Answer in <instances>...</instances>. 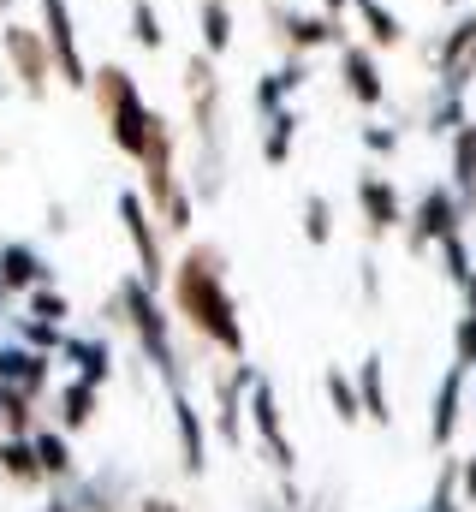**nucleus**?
Listing matches in <instances>:
<instances>
[{
	"instance_id": "nucleus-9",
	"label": "nucleus",
	"mask_w": 476,
	"mask_h": 512,
	"mask_svg": "<svg viewBox=\"0 0 476 512\" xmlns=\"http://www.w3.org/2000/svg\"><path fill=\"white\" fill-rule=\"evenodd\" d=\"M435 66V90H471L476 78V12H453V24L441 30V42L429 48Z\"/></svg>"
},
{
	"instance_id": "nucleus-29",
	"label": "nucleus",
	"mask_w": 476,
	"mask_h": 512,
	"mask_svg": "<svg viewBox=\"0 0 476 512\" xmlns=\"http://www.w3.org/2000/svg\"><path fill=\"white\" fill-rule=\"evenodd\" d=\"M476 364V274H465V322H459V370Z\"/></svg>"
},
{
	"instance_id": "nucleus-23",
	"label": "nucleus",
	"mask_w": 476,
	"mask_h": 512,
	"mask_svg": "<svg viewBox=\"0 0 476 512\" xmlns=\"http://www.w3.org/2000/svg\"><path fill=\"white\" fill-rule=\"evenodd\" d=\"M250 417H256L262 441L274 447V459L286 465V459H292V447H286V435H280V411H274V393H268V382H250Z\"/></svg>"
},
{
	"instance_id": "nucleus-7",
	"label": "nucleus",
	"mask_w": 476,
	"mask_h": 512,
	"mask_svg": "<svg viewBox=\"0 0 476 512\" xmlns=\"http://www.w3.org/2000/svg\"><path fill=\"white\" fill-rule=\"evenodd\" d=\"M36 12H42V42H48V60H54V84H66V90H90V60H84V48H78V12H72V0H36Z\"/></svg>"
},
{
	"instance_id": "nucleus-5",
	"label": "nucleus",
	"mask_w": 476,
	"mask_h": 512,
	"mask_svg": "<svg viewBox=\"0 0 476 512\" xmlns=\"http://www.w3.org/2000/svg\"><path fill=\"white\" fill-rule=\"evenodd\" d=\"M119 310H125V328L137 334V346L149 352V364L167 376V382H179V352H173V322H167V310L155 304V286L143 280V274H125L119 280Z\"/></svg>"
},
{
	"instance_id": "nucleus-27",
	"label": "nucleus",
	"mask_w": 476,
	"mask_h": 512,
	"mask_svg": "<svg viewBox=\"0 0 476 512\" xmlns=\"http://www.w3.org/2000/svg\"><path fill=\"white\" fill-rule=\"evenodd\" d=\"M173 423H179V447H185V471H203V423L191 411V399H173Z\"/></svg>"
},
{
	"instance_id": "nucleus-15",
	"label": "nucleus",
	"mask_w": 476,
	"mask_h": 512,
	"mask_svg": "<svg viewBox=\"0 0 476 512\" xmlns=\"http://www.w3.org/2000/svg\"><path fill=\"white\" fill-rule=\"evenodd\" d=\"M352 18L363 24V42H369L375 54L405 48V18H399L393 6H381V0H352Z\"/></svg>"
},
{
	"instance_id": "nucleus-44",
	"label": "nucleus",
	"mask_w": 476,
	"mask_h": 512,
	"mask_svg": "<svg viewBox=\"0 0 476 512\" xmlns=\"http://www.w3.org/2000/svg\"><path fill=\"white\" fill-rule=\"evenodd\" d=\"M441 6H465V0H441Z\"/></svg>"
},
{
	"instance_id": "nucleus-11",
	"label": "nucleus",
	"mask_w": 476,
	"mask_h": 512,
	"mask_svg": "<svg viewBox=\"0 0 476 512\" xmlns=\"http://www.w3.org/2000/svg\"><path fill=\"white\" fill-rule=\"evenodd\" d=\"M459 221H465L459 191H453V185H429V191H423V203L411 209V251L441 245L447 233H459Z\"/></svg>"
},
{
	"instance_id": "nucleus-17",
	"label": "nucleus",
	"mask_w": 476,
	"mask_h": 512,
	"mask_svg": "<svg viewBox=\"0 0 476 512\" xmlns=\"http://www.w3.org/2000/svg\"><path fill=\"white\" fill-rule=\"evenodd\" d=\"M48 280V262L36 245H24V239H12V245H0V286L6 292H30V286H42Z\"/></svg>"
},
{
	"instance_id": "nucleus-25",
	"label": "nucleus",
	"mask_w": 476,
	"mask_h": 512,
	"mask_svg": "<svg viewBox=\"0 0 476 512\" xmlns=\"http://www.w3.org/2000/svg\"><path fill=\"white\" fill-rule=\"evenodd\" d=\"M54 411H60V429H66V435L84 429V423L96 417V387L90 382H66L60 387V399H54Z\"/></svg>"
},
{
	"instance_id": "nucleus-34",
	"label": "nucleus",
	"mask_w": 476,
	"mask_h": 512,
	"mask_svg": "<svg viewBox=\"0 0 476 512\" xmlns=\"http://www.w3.org/2000/svg\"><path fill=\"white\" fill-rule=\"evenodd\" d=\"M441 256H447V274H453V280L465 286V274H471V256H465V239H459V233H447V239H441Z\"/></svg>"
},
{
	"instance_id": "nucleus-3",
	"label": "nucleus",
	"mask_w": 476,
	"mask_h": 512,
	"mask_svg": "<svg viewBox=\"0 0 476 512\" xmlns=\"http://www.w3.org/2000/svg\"><path fill=\"white\" fill-rule=\"evenodd\" d=\"M137 167H143V203L161 221V233H191V191L179 179V131L167 114L149 120V143H143Z\"/></svg>"
},
{
	"instance_id": "nucleus-24",
	"label": "nucleus",
	"mask_w": 476,
	"mask_h": 512,
	"mask_svg": "<svg viewBox=\"0 0 476 512\" xmlns=\"http://www.w3.org/2000/svg\"><path fill=\"white\" fill-rule=\"evenodd\" d=\"M0 471H6L12 483H42V465H36L30 435H0Z\"/></svg>"
},
{
	"instance_id": "nucleus-26",
	"label": "nucleus",
	"mask_w": 476,
	"mask_h": 512,
	"mask_svg": "<svg viewBox=\"0 0 476 512\" xmlns=\"http://www.w3.org/2000/svg\"><path fill=\"white\" fill-rule=\"evenodd\" d=\"M36 429V399L18 387H0V435H30Z\"/></svg>"
},
{
	"instance_id": "nucleus-31",
	"label": "nucleus",
	"mask_w": 476,
	"mask_h": 512,
	"mask_svg": "<svg viewBox=\"0 0 476 512\" xmlns=\"http://www.w3.org/2000/svg\"><path fill=\"white\" fill-rule=\"evenodd\" d=\"M60 322H36V316H24L18 322V346H30V352H60Z\"/></svg>"
},
{
	"instance_id": "nucleus-6",
	"label": "nucleus",
	"mask_w": 476,
	"mask_h": 512,
	"mask_svg": "<svg viewBox=\"0 0 476 512\" xmlns=\"http://www.w3.org/2000/svg\"><path fill=\"white\" fill-rule=\"evenodd\" d=\"M0 54H6V78L12 90H24L30 102H42L54 90V60H48V42L36 24L24 18H0Z\"/></svg>"
},
{
	"instance_id": "nucleus-1",
	"label": "nucleus",
	"mask_w": 476,
	"mask_h": 512,
	"mask_svg": "<svg viewBox=\"0 0 476 512\" xmlns=\"http://www.w3.org/2000/svg\"><path fill=\"white\" fill-rule=\"evenodd\" d=\"M167 274H173V310H179L203 340H215L221 352L244 358L238 304H233V292H227V256L215 251V245H191Z\"/></svg>"
},
{
	"instance_id": "nucleus-36",
	"label": "nucleus",
	"mask_w": 476,
	"mask_h": 512,
	"mask_svg": "<svg viewBox=\"0 0 476 512\" xmlns=\"http://www.w3.org/2000/svg\"><path fill=\"white\" fill-rule=\"evenodd\" d=\"M328 393H334V405H340V417H357V387L346 376H328Z\"/></svg>"
},
{
	"instance_id": "nucleus-20",
	"label": "nucleus",
	"mask_w": 476,
	"mask_h": 512,
	"mask_svg": "<svg viewBox=\"0 0 476 512\" xmlns=\"http://www.w3.org/2000/svg\"><path fill=\"white\" fill-rule=\"evenodd\" d=\"M465 120H471V96H465V90H435V102H429V114H423V131H429V137H453Z\"/></svg>"
},
{
	"instance_id": "nucleus-33",
	"label": "nucleus",
	"mask_w": 476,
	"mask_h": 512,
	"mask_svg": "<svg viewBox=\"0 0 476 512\" xmlns=\"http://www.w3.org/2000/svg\"><path fill=\"white\" fill-rule=\"evenodd\" d=\"M375 364H381V358H369V364H363V405H369V417H387V393H381Z\"/></svg>"
},
{
	"instance_id": "nucleus-22",
	"label": "nucleus",
	"mask_w": 476,
	"mask_h": 512,
	"mask_svg": "<svg viewBox=\"0 0 476 512\" xmlns=\"http://www.w3.org/2000/svg\"><path fill=\"white\" fill-rule=\"evenodd\" d=\"M30 447H36V465H42V477H72V441H66V429H30Z\"/></svg>"
},
{
	"instance_id": "nucleus-4",
	"label": "nucleus",
	"mask_w": 476,
	"mask_h": 512,
	"mask_svg": "<svg viewBox=\"0 0 476 512\" xmlns=\"http://www.w3.org/2000/svg\"><path fill=\"white\" fill-rule=\"evenodd\" d=\"M84 96L96 102V114L108 126V143H114L125 161H137L143 143H149V120H155V108L143 102V84L119 60H108V66H90V90Z\"/></svg>"
},
{
	"instance_id": "nucleus-43",
	"label": "nucleus",
	"mask_w": 476,
	"mask_h": 512,
	"mask_svg": "<svg viewBox=\"0 0 476 512\" xmlns=\"http://www.w3.org/2000/svg\"><path fill=\"white\" fill-rule=\"evenodd\" d=\"M6 155H12V149H6V143H0V161H6Z\"/></svg>"
},
{
	"instance_id": "nucleus-14",
	"label": "nucleus",
	"mask_w": 476,
	"mask_h": 512,
	"mask_svg": "<svg viewBox=\"0 0 476 512\" xmlns=\"http://www.w3.org/2000/svg\"><path fill=\"white\" fill-rule=\"evenodd\" d=\"M357 203H363L369 233H387V227H399V221H405V203H399L393 179H381V173H357Z\"/></svg>"
},
{
	"instance_id": "nucleus-28",
	"label": "nucleus",
	"mask_w": 476,
	"mask_h": 512,
	"mask_svg": "<svg viewBox=\"0 0 476 512\" xmlns=\"http://www.w3.org/2000/svg\"><path fill=\"white\" fill-rule=\"evenodd\" d=\"M131 42H137L143 54H161V48H167V30H161L155 0H131Z\"/></svg>"
},
{
	"instance_id": "nucleus-37",
	"label": "nucleus",
	"mask_w": 476,
	"mask_h": 512,
	"mask_svg": "<svg viewBox=\"0 0 476 512\" xmlns=\"http://www.w3.org/2000/svg\"><path fill=\"white\" fill-rule=\"evenodd\" d=\"M72 221H66V203H48V233H66Z\"/></svg>"
},
{
	"instance_id": "nucleus-39",
	"label": "nucleus",
	"mask_w": 476,
	"mask_h": 512,
	"mask_svg": "<svg viewBox=\"0 0 476 512\" xmlns=\"http://www.w3.org/2000/svg\"><path fill=\"white\" fill-rule=\"evenodd\" d=\"M143 512H173L167 501H143Z\"/></svg>"
},
{
	"instance_id": "nucleus-8",
	"label": "nucleus",
	"mask_w": 476,
	"mask_h": 512,
	"mask_svg": "<svg viewBox=\"0 0 476 512\" xmlns=\"http://www.w3.org/2000/svg\"><path fill=\"white\" fill-rule=\"evenodd\" d=\"M268 36L280 42V54H322V48H340L346 42V24L328 18V12H298V6H280L268 0Z\"/></svg>"
},
{
	"instance_id": "nucleus-13",
	"label": "nucleus",
	"mask_w": 476,
	"mask_h": 512,
	"mask_svg": "<svg viewBox=\"0 0 476 512\" xmlns=\"http://www.w3.org/2000/svg\"><path fill=\"white\" fill-rule=\"evenodd\" d=\"M310 84V60L304 54H286L280 66H268L262 78H256V90H250V108H256V120H268L274 108H286L298 90Z\"/></svg>"
},
{
	"instance_id": "nucleus-40",
	"label": "nucleus",
	"mask_w": 476,
	"mask_h": 512,
	"mask_svg": "<svg viewBox=\"0 0 476 512\" xmlns=\"http://www.w3.org/2000/svg\"><path fill=\"white\" fill-rule=\"evenodd\" d=\"M6 96H12V78H0V102H6Z\"/></svg>"
},
{
	"instance_id": "nucleus-41",
	"label": "nucleus",
	"mask_w": 476,
	"mask_h": 512,
	"mask_svg": "<svg viewBox=\"0 0 476 512\" xmlns=\"http://www.w3.org/2000/svg\"><path fill=\"white\" fill-rule=\"evenodd\" d=\"M0 18H12V0H0Z\"/></svg>"
},
{
	"instance_id": "nucleus-35",
	"label": "nucleus",
	"mask_w": 476,
	"mask_h": 512,
	"mask_svg": "<svg viewBox=\"0 0 476 512\" xmlns=\"http://www.w3.org/2000/svg\"><path fill=\"white\" fill-rule=\"evenodd\" d=\"M363 149H369V155H393V149H399V131L393 126H363Z\"/></svg>"
},
{
	"instance_id": "nucleus-19",
	"label": "nucleus",
	"mask_w": 476,
	"mask_h": 512,
	"mask_svg": "<svg viewBox=\"0 0 476 512\" xmlns=\"http://www.w3.org/2000/svg\"><path fill=\"white\" fill-rule=\"evenodd\" d=\"M292 143H298V114H292V102H286V108H274V114L262 120V161H268V167H286V161H292Z\"/></svg>"
},
{
	"instance_id": "nucleus-38",
	"label": "nucleus",
	"mask_w": 476,
	"mask_h": 512,
	"mask_svg": "<svg viewBox=\"0 0 476 512\" xmlns=\"http://www.w3.org/2000/svg\"><path fill=\"white\" fill-rule=\"evenodd\" d=\"M322 12H328V18H340V24H346V12H352V0H322Z\"/></svg>"
},
{
	"instance_id": "nucleus-21",
	"label": "nucleus",
	"mask_w": 476,
	"mask_h": 512,
	"mask_svg": "<svg viewBox=\"0 0 476 512\" xmlns=\"http://www.w3.org/2000/svg\"><path fill=\"white\" fill-rule=\"evenodd\" d=\"M453 191H459V203H471L476 191V108L471 120L453 131Z\"/></svg>"
},
{
	"instance_id": "nucleus-42",
	"label": "nucleus",
	"mask_w": 476,
	"mask_h": 512,
	"mask_svg": "<svg viewBox=\"0 0 476 512\" xmlns=\"http://www.w3.org/2000/svg\"><path fill=\"white\" fill-rule=\"evenodd\" d=\"M48 512H72V507H66V501H54V507H48Z\"/></svg>"
},
{
	"instance_id": "nucleus-12",
	"label": "nucleus",
	"mask_w": 476,
	"mask_h": 512,
	"mask_svg": "<svg viewBox=\"0 0 476 512\" xmlns=\"http://www.w3.org/2000/svg\"><path fill=\"white\" fill-rule=\"evenodd\" d=\"M334 54H340V84H346V96H352L357 108H381V102H387L381 54H375L369 42H340Z\"/></svg>"
},
{
	"instance_id": "nucleus-18",
	"label": "nucleus",
	"mask_w": 476,
	"mask_h": 512,
	"mask_svg": "<svg viewBox=\"0 0 476 512\" xmlns=\"http://www.w3.org/2000/svg\"><path fill=\"white\" fill-rule=\"evenodd\" d=\"M60 358L78 370V382H90V387H102L108 382V370H114V352H108L102 340H78V334L60 340Z\"/></svg>"
},
{
	"instance_id": "nucleus-2",
	"label": "nucleus",
	"mask_w": 476,
	"mask_h": 512,
	"mask_svg": "<svg viewBox=\"0 0 476 512\" xmlns=\"http://www.w3.org/2000/svg\"><path fill=\"white\" fill-rule=\"evenodd\" d=\"M185 102H191V131H197V191L215 197L221 191V167H227V143H221V114H227V90H221V60H209L203 48L185 54Z\"/></svg>"
},
{
	"instance_id": "nucleus-16",
	"label": "nucleus",
	"mask_w": 476,
	"mask_h": 512,
	"mask_svg": "<svg viewBox=\"0 0 476 512\" xmlns=\"http://www.w3.org/2000/svg\"><path fill=\"white\" fill-rule=\"evenodd\" d=\"M233 0H197V48L209 54V60H227V48H233Z\"/></svg>"
},
{
	"instance_id": "nucleus-30",
	"label": "nucleus",
	"mask_w": 476,
	"mask_h": 512,
	"mask_svg": "<svg viewBox=\"0 0 476 512\" xmlns=\"http://www.w3.org/2000/svg\"><path fill=\"white\" fill-rule=\"evenodd\" d=\"M304 239H310V245H328V239H334V209H328V197H304Z\"/></svg>"
},
{
	"instance_id": "nucleus-10",
	"label": "nucleus",
	"mask_w": 476,
	"mask_h": 512,
	"mask_svg": "<svg viewBox=\"0 0 476 512\" xmlns=\"http://www.w3.org/2000/svg\"><path fill=\"white\" fill-rule=\"evenodd\" d=\"M119 227H125V239L137 251V274L149 286H161L167 280V245H161V221L149 215L143 191H119Z\"/></svg>"
},
{
	"instance_id": "nucleus-32",
	"label": "nucleus",
	"mask_w": 476,
	"mask_h": 512,
	"mask_svg": "<svg viewBox=\"0 0 476 512\" xmlns=\"http://www.w3.org/2000/svg\"><path fill=\"white\" fill-rule=\"evenodd\" d=\"M24 298H30V316H36V322H66V316H72V310H66V298H60L48 280H42V286H30Z\"/></svg>"
}]
</instances>
